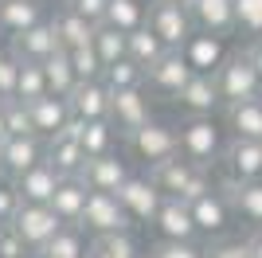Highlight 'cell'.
Wrapping results in <instances>:
<instances>
[{
    "mask_svg": "<svg viewBox=\"0 0 262 258\" xmlns=\"http://www.w3.org/2000/svg\"><path fill=\"white\" fill-rule=\"evenodd\" d=\"M172 102L184 110V118H196V114H215V110H223V98H219L215 75H192V78L184 82V90H180Z\"/></svg>",
    "mask_w": 262,
    "mask_h": 258,
    "instance_id": "d6986e66",
    "label": "cell"
},
{
    "mask_svg": "<svg viewBox=\"0 0 262 258\" xmlns=\"http://www.w3.org/2000/svg\"><path fill=\"white\" fill-rule=\"evenodd\" d=\"M208 258H254L251 239H215L208 247Z\"/></svg>",
    "mask_w": 262,
    "mask_h": 258,
    "instance_id": "bcb514c9",
    "label": "cell"
},
{
    "mask_svg": "<svg viewBox=\"0 0 262 258\" xmlns=\"http://www.w3.org/2000/svg\"><path fill=\"white\" fill-rule=\"evenodd\" d=\"M8 227H16V235H20L32 250H43V247L51 243L55 235H59V231H63L67 223L51 211V204H24V207H20V215H16Z\"/></svg>",
    "mask_w": 262,
    "mask_h": 258,
    "instance_id": "ba28073f",
    "label": "cell"
},
{
    "mask_svg": "<svg viewBox=\"0 0 262 258\" xmlns=\"http://www.w3.org/2000/svg\"><path fill=\"white\" fill-rule=\"evenodd\" d=\"M153 227H157L161 239H196L200 235L192 204H184L180 196H164V204H161V211H157Z\"/></svg>",
    "mask_w": 262,
    "mask_h": 258,
    "instance_id": "ffe728a7",
    "label": "cell"
},
{
    "mask_svg": "<svg viewBox=\"0 0 262 258\" xmlns=\"http://www.w3.org/2000/svg\"><path fill=\"white\" fill-rule=\"evenodd\" d=\"M196 32H211V35H235V0H192L188 4Z\"/></svg>",
    "mask_w": 262,
    "mask_h": 258,
    "instance_id": "44dd1931",
    "label": "cell"
},
{
    "mask_svg": "<svg viewBox=\"0 0 262 258\" xmlns=\"http://www.w3.org/2000/svg\"><path fill=\"white\" fill-rule=\"evenodd\" d=\"M71 55V67H75V75H78V82H90V78H102V59H98V51H94V43H82V47H75V51H67Z\"/></svg>",
    "mask_w": 262,
    "mask_h": 258,
    "instance_id": "ab89813d",
    "label": "cell"
},
{
    "mask_svg": "<svg viewBox=\"0 0 262 258\" xmlns=\"http://www.w3.org/2000/svg\"><path fill=\"white\" fill-rule=\"evenodd\" d=\"M86 149L78 145V137H71V133H55V137H47V164H51L59 176H82V168H86Z\"/></svg>",
    "mask_w": 262,
    "mask_h": 258,
    "instance_id": "603a6c76",
    "label": "cell"
},
{
    "mask_svg": "<svg viewBox=\"0 0 262 258\" xmlns=\"http://www.w3.org/2000/svg\"><path fill=\"white\" fill-rule=\"evenodd\" d=\"M251 254L262 258V231H254V235H251Z\"/></svg>",
    "mask_w": 262,
    "mask_h": 258,
    "instance_id": "c3c4849f",
    "label": "cell"
},
{
    "mask_svg": "<svg viewBox=\"0 0 262 258\" xmlns=\"http://www.w3.org/2000/svg\"><path fill=\"white\" fill-rule=\"evenodd\" d=\"M223 129L243 141H262V98H247V102L223 106Z\"/></svg>",
    "mask_w": 262,
    "mask_h": 258,
    "instance_id": "cb8c5ba5",
    "label": "cell"
},
{
    "mask_svg": "<svg viewBox=\"0 0 262 258\" xmlns=\"http://www.w3.org/2000/svg\"><path fill=\"white\" fill-rule=\"evenodd\" d=\"M47 161V141L39 133H16V137H4V168L8 176H24L28 168Z\"/></svg>",
    "mask_w": 262,
    "mask_h": 258,
    "instance_id": "ac0fdd59",
    "label": "cell"
},
{
    "mask_svg": "<svg viewBox=\"0 0 262 258\" xmlns=\"http://www.w3.org/2000/svg\"><path fill=\"white\" fill-rule=\"evenodd\" d=\"M149 176H153V184L161 188L164 196H180L184 204H196L200 196H208L211 188H215V176H211V168H204V164H192L188 157H168V161L153 164L149 168Z\"/></svg>",
    "mask_w": 262,
    "mask_h": 258,
    "instance_id": "6da1fadb",
    "label": "cell"
},
{
    "mask_svg": "<svg viewBox=\"0 0 262 258\" xmlns=\"http://www.w3.org/2000/svg\"><path fill=\"white\" fill-rule=\"evenodd\" d=\"M247 51H251L254 67H258V75H262V39H251V47H247Z\"/></svg>",
    "mask_w": 262,
    "mask_h": 258,
    "instance_id": "7dc6e473",
    "label": "cell"
},
{
    "mask_svg": "<svg viewBox=\"0 0 262 258\" xmlns=\"http://www.w3.org/2000/svg\"><path fill=\"white\" fill-rule=\"evenodd\" d=\"M223 176L239 184H251V180H262V141H243V137H231L223 145Z\"/></svg>",
    "mask_w": 262,
    "mask_h": 258,
    "instance_id": "9c48e42d",
    "label": "cell"
},
{
    "mask_svg": "<svg viewBox=\"0 0 262 258\" xmlns=\"http://www.w3.org/2000/svg\"><path fill=\"white\" fill-rule=\"evenodd\" d=\"M63 8L78 12L86 24H94V28H102L106 24V8H110V0H63Z\"/></svg>",
    "mask_w": 262,
    "mask_h": 258,
    "instance_id": "ee69618b",
    "label": "cell"
},
{
    "mask_svg": "<svg viewBox=\"0 0 262 258\" xmlns=\"http://www.w3.org/2000/svg\"><path fill=\"white\" fill-rule=\"evenodd\" d=\"M20 207H24L20 188H16L12 176H4V180H0V223H12V219L20 215Z\"/></svg>",
    "mask_w": 262,
    "mask_h": 258,
    "instance_id": "7bdbcfd3",
    "label": "cell"
},
{
    "mask_svg": "<svg viewBox=\"0 0 262 258\" xmlns=\"http://www.w3.org/2000/svg\"><path fill=\"white\" fill-rule=\"evenodd\" d=\"M110 102H114V94H110V86L102 82V78L78 82L75 90H71V98H67V106H71V114H75L78 121H106Z\"/></svg>",
    "mask_w": 262,
    "mask_h": 258,
    "instance_id": "2e32d148",
    "label": "cell"
},
{
    "mask_svg": "<svg viewBox=\"0 0 262 258\" xmlns=\"http://www.w3.org/2000/svg\"><path fill=\"white\" fill-rule=\"evenodd\" d=\"M86 196H90V188L78 176H67L63 184H59V192L51 196V211L63 219V223H75L78 227V219H82V207H86Z\"/></svg>",
    "mask_w": 262,
    "mask_h": 258,
    "instance_id": "f1b7e54d",
    "label": "cell"
},
{
    "mask_svg": "<svg viewBox=\"0 0 262 258\" xmlns=\"http://www.w3.org/2000/svg\"><path fill=\"white\" fill-rule=\"evenodd\" d=\"M110 121L118 125V133H133L141 129L145 121H153V102H149V90H118L114 102H110Z\"/></svg>",
    "mask_w": 262,
    "mask_h": 258,
    "instance_id": "8fae6325",
    "label": "cell"
},
{
    "mask_svg": "<svg viewBox=\"0 0 262 258\" xmlns=\"http://www.w3.org/2000/svg\"><path fill=\"white\" fill-rule=\"evenodd\" d=\"M0 258H35V250L16 235V227H0Z\"/></svg>",
    "mask_w": 262,
    "mask_h": 258,
    "instance_id": "f6af8a7d",
    "label": "cell"
},
{
    "mask_svg": "<svg viewBox=\"0 0 262 258\" xmlns=\"http://www.w3.org/2000/svg\"><path fill=\"white\" fill-rule=\"evenodd\" d=\"M129 176H133L129 161H121L118 153H106V157H90L78 180L86 184L90 192H114V196H118V188L129 180Z\"/></svg>",
    "mask_w": 262,
    "mask_h": 258,
    "instance_id": "4fadbf2b",
    "label": "cell"
},
{
    "mask_svg": "<svg viewBox=\"0 0 262 258\" xmlns=\"http://www.w3.org/2000/svg\"><path fill=\"white\" fill-rule=\"evenodd\" d=\"M102 82L110 86V94H118V90H141L145 86V67H137L133 59H118L114 67L102 71Z\"/></svg>",
    "mask_w": 262,
    "mask_h": 258,
    "instance_id": "e575fe53",
    "label": "cell"
},
{
    "mask_svg": "<svg viewBox=\"0 0 262 258\" xmlns=\"http://www.w3.org/2000/svg\"><path fill=\"white\" fill-rule=\"evenodd\" d=\"M192 75H196V71L188 67L184 51H172V47H168V51H164L161 59L145 71V86H149V90H157V94H164V98H176Z\"/></svg>",
    "mask_w": 262,
    "mask_h": 258,
    "instance_id": "30bf717a",
    "label": "cell"
},
{
    "mask_svg": "<svg viewBox=\"0 0 262 258\" xmlns=\"http://www.w3.org/2000/svg\"><path fill=\"white\" fill-rule=\"evenodd\" d=\"M28 110H32V129L39 133V137H55V133H63L67 125H71V106H67V98H55V94H43L35 98V102H28Z\"/></svg>",
    "mask_w": 262,
    "mask_h": 258,
    "instance_id": "7402d4cb",
    "label": "cell"
},
{
    "mask_svg": "<svg viewBox=\"0 0 262 258\" xmlns=\"http://www.w3.org/2000/svg\"><path fill=\"white\" fill-rule=\"evenodd\" d=\"M145 24H149V28L164 39V47H172V51H180L184 39L196 32L192 12H188L184 4H172V0H149V16H145Z\"/></svg>",
    "mask_w": 262,
    "mask_h": 258,
    "instance_id": "52a82bcc",
    "label": "cell"
},
{
    "mask_svg": "<svg viewBox=\"0 0 262 258\" xmlns=\"http://www.w3.org/2000/svg\"><path fill=\"white\" fill-rule=\"evenodd\" d=\"M8 176V168H4V141H0V180Z\"/></svg>",
    "mask_w": 262,
    "mask_h": 258,
    "instance_id": "f907efd6",
    "label": "cell"
},
{
    "mask_svg": "<svg viewBox=\"0 0 262 258\" xmlns=\"http://www.w3.org/2000/svg\"><path fill=\"white\" fill-rule=\"evenodd\" d=\"M223 133L227 129L215 121V114H196V118H184L180 125H176V137H180V157H188L192 164H204V168H211V164L223 157Z\"/></svg>",
    "mask_w": 262,
    "mask_h": 258,
    "instance_id": "7a4b0ae2",
    "label": "cell"
},
{
    "mask_svg": "<svg viewBox=\"0 0 262 258\" xmlns=\"http://www.w3.org/2000/svg\"><path fill=\"white\" fill-rule=\"evenodd\" d=\"M0 227H4V223H0Z\"/></svg>",
    "mask_w": 262,
    "mask_h": 258,
    "instance_id": "11a10c76",
    "label": "cell"
},
{
    "mask_svg": "<svg viewBox=\"0 0 262 258\" xmlns=\"http://www.w3.org/2000/svg\"><path fill=\"white\" fill-rule=\"evenodd\" d=\"M141 258H157V254H153V250H145V254H141Z\"/></svg>",
    "mask_w": 262,
    "mask_h": 258,
    "instance_id": "f5cc1de1",
    "label": "cell"
},
{
    "mask_svg": "<svg viewBox=\"0 0 262 258\" xmlns=\"http://www.w3.org/2000/svg\"><path fill=\"white\" fill-rule=\"evenodd\" d=\"M118 204L125 207V215H129L133 223H153L161 204H164V192L153 184L149 172H133L129 180L118 188Z\"/></svg>",
    "mask_w": 262,
    "mask_h": 258,
    "instance_id": "8992f818",
    "label": "cell"
},
{
    "mask_svg": "<svg viewBox=\"0 0 262 258\" xmlns=\"http://www.w3.org/2000/svg\"><path fill=\"white\" fill-rule=\"evenodd\" d=\"M8 51L16 55L20 63H43L47 55L63 51V47H59V35H55L51 20H43V24H35V28H28V32L12 35V39H8Z\"/></svg>",
    "mask_w": 262,
    "mask_h": 258,
    "instance_id": "9a60e30c",
    "label": "cell"
},
{
    "mask_svg": "<svg viewBox=\"0 0 262 258\" xmlns=\"http://www.w3.org/2000/svg\"><path fill=\"white\" fill-rule=\"evenodd\" d=\"M8 137V125H4V102H0V141Z\"/></svg>",
    "mask_w": 262,
    "mask_h": 258,
    "instance_id": "681fc988",
    "label": "cell"
},
{
    "mask_svg": "<svg viewBox=\"0 0 262 258\" xmlns=\"http://www.w3.org/2000/svg\"><path fill=\"white\" fill-rule=\"evenodd\" d=\"M0 35H4V32H0Z\"/></svg>",
    "mask_w": 262,
    "mask_h": 258,
    "instance_id": "9f6ffc18",
    "label": "cell"
},
{
    "mask_svg": "<svg viewBox=\"0 0 262 258\" xmlns=\"http://www.w3.org/2000/svg\"><path fill=\"white\" fill-rule=\"evenodd\" d=\"M141 243L133 239V231H118V235H98L90 239L86 258H141Z\"/></svg>",
    "mask_w": 262,
    "mask_h": 258,
    "instance_id": "d6a6232c",
    "label": "cell"
},
{
    "mask_svg": "<svg viewBox=\"0 0 262 258\" xmlns=\"http://www.w3.org/2000/svg\"><path fill=\"white\" fill-rule=\"evenodd\" d=\"M47 94V78H43V63H20V78H16V98L35 102Z\"/></svg>",
    "mask_w": 262,
    "mask_h": 258,
    "instance_id": "74e56055",
    "label": "cell"
},
{
    "mask_svg": "<svg viewBox=\"0 0 262 258\" xmlns=\"http://www.w3.org/2000/svg\"><path fill=\"white\" fill-rule=\"evenodd\" d=\"M149 16V0H110L106 8V24L110 28H118V32H137Z\"/></svg>",
    "mask_w": 262,
    "mask_h": 258,
    "instance_id": "836d02e7",
    "label": "cell"
},
{
    "mask_svg": "<svg viewBox=\"0 0 262 258\" xmlns=\"http://www.w3.org/2000/svg\"><path fill=\"white\" fill-rule=\"evenodd\" d=\"M125 145H129V153L145 168H153V164H161V161H168V157L180 153L176 125H168V121H161V118H153V121H145L141 129L125 133Z\"/></svg>",
    "mask_w": 262,
    "mask_h": 258,
    "instance_id": "277c9868",
    "label": "cell"
},
{
    "mask_svg": "<svg viewBox=\"0 0 262 258\" xmlns=\"http://www.w3.org/2000/svg\"><path fill=\"white\" fill-rule=\"evenodd\" d=\"M192 215H196L200 235H208V239H223V235H227V227H231V219H235L231 200L219 192V188H211L208 196H200L196 204H192Z\"/></svg>",
    "mask_w": 262,
    "mask_h": 258,
    "instance_id": "e0dca14e",
    "label": "cell"
},
{
    "mask_svg": "<svg viewBox=\"0 0 262 258\" xmlns=\"http://www.w3.org/2000/svg\"><path fill=\"white\" fill-rule=\"evenodd\" d=\"M43 78H47V94L55 98H71V90L78 86V75L71 67V55L67 51H55L43 59Z\"/></svg>",
    "mask_w": 262,
    "mask_h": 258,
    "instance_id": "4dcf8cb0",
    "label": "cell"
},
{
    "mask_svg": "<svg viewBox=\"0 0 262 258\" xmlns=\"http://www.w3.org/2000/svg\"><path fill=\"white\" fill-rule=\"evenodd\" d=\"M78 227H82L90 239H98V235L133 231V219L125 215V207L118 204V196H114V192H90V196H86V207H82V219H78Z\"/></svg>",
    "mask_w": 262,
    "mask_h": 258,
    "instance_id": "5b68a950",
    "label": "cell"
},
{
    "mask_svg": "<svg viewBox=\"0 0 262 258\" xmlns=\"http://www.w3.org/2000/svg\"><path fill=\"white\" fill-rule=\"evenodd\" d=\"M149 250L157 258H208V247H200L196 239H157Z\"/></svg>",
    "mask_w": 262,
    "mask_h": 258,
    "instance_id": "f35d334b",
    "label": "cell"
},
{
    "mask_svg": "<svg viewBox=\"0 0 262 258\" xmlns=\"http://www.w3.org/2000/svg\"><path fill=\"white\" fill-rule=\"evenodd\" d=\"M86 247H90V235L82 227L67 223L43 250H35V258H86Z\"/></svg>",
    "mask_w": 262,
    "mask_h": 258,
    "instance_id": "1f68e13d",
    "label": "cell"
},
{
    "mask_svg": "<svg viewBox=\"0 0 262 258\" xmlns=\"http://www.w3.org/2000/svg\"><path fill=\"white\" fill-rule=\"evenodd\" d=\"M4 125H8V137H16V133H35L32 129V110H28L24 98H8V102H4Z\"/></svg>",
    "mask_w": 262,
    "mask_h": 258,
    "instance_id": "60d3db41",
    "label": "cell"
},
{
    "mask_svg": "<svg viewBox=\"0 0 262 258\" xmlns=\"http://www.w3.org/2000/svg\"><path fill=\"white\" fill-rule=\"evenodd\" d=\"M16 78H20V59L8 47H0V102L16 98Z\"/></svg>",
    "mask_w": 262,
    "mask_h": 258,
    "instance_id": "b9f144b4",
    "label": "cell"
},
{
    "mask_svg": "<svg viewBox=\"0 0 262 258\" xmlns=\"http://www.w3.org/2000/svg\"><path fill=\"white\" fill-rule=\"evenodd\" d=\"M235 32L262 39V0H235Z\"/></svg>",
    "mask_w": 262,
    "mask_h": 258,
    "instance_id": "8d00e7d4",
    "label": "cell"
},
{
    "mask_svg": "<svg viewBox=\"0 0 262 258\" xmlns=\"http://www.w3.org/2000/svg\"><path fill=\"white\" fill-rule=\"evenodd\" d=\"M47 20V8L43 4H35V0H0V32L8 35H20L28 28Z\"/></svg>",
    "mask_w": 262,
    "mask_h": 258,
    "instance_id": "4316f807",
    "label": "cell"
},
{
    "mask_svg": "<svg viewBox=\"0 0 262 258\" xmlns=\"http://www.w3.org/2000/svg\"><path fill=\"white\" fill-rule=\"evenodd\" d=\"M180 51H184L188 67H192L196 75H215L219 63L227 59V39H223V35H211V32H192Z\"/></svg>",
    "mask_w": 262,
    "mask_h": 258,
    "instance_id": "5bb4252c",
    "label": "cell"
},
{
    "mask_svg": "<svg viewBox=\"0 0 262 258\" xmlns=\"http://www.w3.org/2000/svg\"><path fill=\"white\" fill-rule=\"evenodd\" d=\"M35 4H43V8H47V4H51V0H35Z\"/></svg>",
    "mask_w": 262,
    "mask_h": 258,
    "instance_id": "db71d44e",
    "label": "cell"
},
{
    "mask_svg": "<svg viewBox=\"0 0 262 258\" xmlns=\"http://www.w3.org/2000/svg\"><path fill=\"white\" fill-rule=\"evenodd\" d=\"M164 51H168V47H164V39L149 28V24H141L137 32L125 35V59H133V63L145 67V71H149V67H153Z\"/></svg>",
    "mask_w": 262,
    "mask_h": 258,
    "instance_id": "f546056e",
    "label": "cell"
},
{
    "mask_svg": "<svg viewBox=\"0 0 262 258\" xmlns=\"http://www.w3.org/2000/svg\"><path fill=\"white\" fill-rule=\"evenodd\" d=\"M12 180L20 188L24 204H51V196L59 192V184H63L67 176H59V172L43 161V164H35V168H28L24 176H12Z\"/></svg>",
    "mask_w": 262,
    "mask_h": 258,
    "instance_id": "d4e9b609",
    "label": "cell"
},
{
    "mask_svg": "<svg viewBox=\"0 0 262 258\" xmlns=\"http://www.w3.org/2000/svg\"><path fill=\"white\" fill-rule=\"evenodd\" d=\"M67 133L78 137V145L86 149V157H106V153H114V137H121L118 125H114L110 118L106 121H78V118H71Z\"/></svg>",
    "mask_w": 262,
    "mask_h": 258,
    "instance_id": "484cf974",
    "label": "cell"
},
{
    "mask_svg": "<svg viewBox=\"0 0 262 258\" xmlns=\"http://www.w3.org/2000/svg\"><path fill=\"white\" fill-rule=\"evenodd\" d=\"M215 188L231 200V211L239 215L243 223H251L254 231H262V180L239 184V180H231V176H219Z\"/></svg>",
    "mask_w": 262,
    "mask_h": 258,
    "instance_id": "7c38bea8",
    "label": "cell"
},
{
    "mask_svg": "<svg viewBox=\"0 0 262 258\" xmlns=\"http://www.w3.org/2000/svg\"><path fill=\"white\" fill-rule=\"evenodd\" d=\"M172 4H184V8H188V4H192V0H172Z\"/></svg>",
    "mask_w": 262,
    "mask_h": 258,
    "instance_id": "816d5d0a",
    "label": "cell"
},
{
    "mask_svg": "<svg viewBox=\"0 0 262 258\" xmlns=\"http://www.w3.org/2000/svg\"><path fill=\"white\" fill-rule=\"evenodd\" d=\"M94 51H98L102 67H114L118 59H125V32H118V28H110V24H102V28H94Z\"/></svg>",
    "mask_w": 262,
    "mask_h": 258,
    "instance_id": "d590c367",
    "label": "cell"
},
{
    "mask_svg": "<svg viewBox=\"0 0 262 258\" xmlns=\"http://www.w3.org/2000/svg\"><path fill=\"white\" fill-rule=\"evenodd\" d=\"M47 20H51V28H55V35H59V47H63V51H75V47H82V43L94 39V24H86L78 12L63 8V4H59Z\"/></svg>",
    "mask_w": 262,
    "mask_h": 258,
    "instance_id": "83f0119b",
    "label": "cell"
},
{
    "mask_svg": "<svg viewBox=\"0 0 262 258\" xmlns=\"http://www.w3.org/2000/svg\"><path fill=\"white\" fill-rule=\"evenodd\" d=\"M215 86H219L223 106H235V102H247V98H262V75L247 47L243 51H227V59L215 71Z\"/></svg>",
    "mask_w": 262,
    "mask_h": 258,
    "instance_id": "3957f363",
    "label": "cell"
}]
</instances>
